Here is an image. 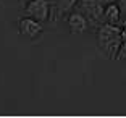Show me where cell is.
I'll use <instances>...</instances> for the list:
<instances>
[{
    "label": "cell",
    "mask_w": 126,
    "mask_h": 118,
    "mask_svg": "<svg viewBox=\"0 0 126 118\" xmlns=\"http://www.w3.org/2000/svg\"><path fill=\"white\" fill-rule=\"evenodd\" d=\"M121 29L116 24L111 23H102L97 29V42L100 50L110 55V58H115L118 53V49L121 45Z\"/></svg>",
    "instance_id": "obj_1"
},
{
    "label": "cell",
    "mask_w": 126,
    "mask_h": 118,
    "mask_svg": "<svg viewBox=\"0 0 126 118\" xmlns=\"http://www.w3.org/2000/svg\"><path fill=\"white\" fill-rule=\"evenodd\" d=\"M76 10L81 11L82 15L87 18L89 24L100 26L102 23H105L104 18V8L97 0H78V3L74 5Z\"/></svg>",
    "instance_id": "obj_2"
},
{
    "label": "cell",
    "mask_w": 126,
    "mask_h": 118,
    "mask_svg": "<svg viewBox=\"0 0 126 118\" xmlns=\"http://www.w3.org/2000/svg\"><path fill=\"white\" fill-rule=\"evenodd\" d=\"M50 10H52V5L48 0H28L24 5L26 16H31L41 23H47L50 19V13H52Z\"/></svg>",
    "instance_id": "obj_3"
},
{
    "label": "cell",
    "mask_w": 126,
    "mask_h": 118,
    "mask_svg": "<svg viewBox=\"0 0 126 118\" xmlns=\"http://www.w3.org/2000/svg\"><path fill=\"white\" fill-rule=\"evenodd\" d=\"M18 28H19V34H21L23 37L29 39V41H34L37 37H41L42 33H44L42 23L34 19V18H31V16H24V18L19 19Z\"/></svg>",
    "instance_id": "obj_4"
},
{
    "label": "cell",
    "mask_w": 126,
    "mask_h": 118,
    "mask_svg": "<svg viewBox=\"0 0 126 118\" xmlns=\"http://www.w3.org/2000/svg\"><path fill=\"white\" fill-rule=\"evenodd\" d=\"M68 26H70V29L73 34H81V33H86L87 28H89V21L82 15L81 11H71L70 15H68Z\"/></svg>",
    "instance_id": "obj_5"
},
{
    "label": "cell",
    "mask_w": 126,
    "mask_h": 118,
    "mask_svg": "<svg viewBox=\"0 0 126 118\" xmlns=\"http://www.w3.org/2000/svg\"><path fill=\"white\" fill-rule=\"evenodd\" d=\"M120 16H121V11H120L118 5L116 3H110L104 8V18L105 23H111V24H116L120 21Z\"/></svg>",
    "instance_id": "obj_6"
},
{
    "label": "cell",
    "mask_w": 126,
    "mask_h": 118,
    "mask_svg": "<svg viewBox=\"0 0 126 118\" xmlns=\"http://www.w3.org/2000/svg\"><path fill=\"white\" fill-rule=\"evenodd\" d=\"M76 3H78V0H58V10L62 13H68L74 8Z\"/></svg>",
    "instance_id": "obj_7"
},
{
    "label": "cell",
    "mask_w": 126,
    "mask_h": 118,
    "mask_svg": "<svg viewBox=\"0 0 126 118\" xmlns=\"http://www.w3.org/2000/svg\"><path fill=\"white\" fill-rule=\"evenodd\" d=\"M118 8L121 11V15H126V0H118Z\"/></svg>",
    "instance_id": "obj_8"
},
{
    "label": "cell",
    "mask_w": 126,
    "mask_h": 118,
    "mask_svg": "<svg viewBox=\"0 0 126 118\" xmlns=\"http://www.w3.org/2000/svg\"><path fill=\"white\" fill-rule=\"evenodd\" d=\"M97 2H99L102 7H107V5H110V3H115L116 0H97Z\"/></svg>",
    "instance_id": "obj_9"
},
{
    "label": "cell",
    "mask_w": 126,
    "mask_h": 118,
    "mask_svg": "<svg viewBox=\"0 0 126 118\" xmlns=\"http://www.w3.org/2000/svg\"><path fill=\"white\" fill-rule=\"evenodd\" d=\"M120 36H121V42H126V26L121 29V34H120Z\"/></svg>",
    "instance_id": "obj_10"
}]
</instances>
